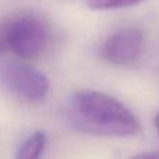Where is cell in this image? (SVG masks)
Segmentation results:
<instances>
[{"instance_id": "1", "label": "cell", "mask_w": 159, "mask_h": 159, "mask_svg": "<svg viewBox=\"0 0 159 159\" xmlns=\"http://www.w3.org/2000/svg\"><path fill=\"white\" fill-rule=\"evenodd\" d=\"M69 116L75 129L95 135L131 137L141 130L131 110L116 98L98 91H77L70 101Z\"/></svg>"}, {"instance_id": "2", "label": "cell", "mask_w": 159, "mask_h": 159, "mask_svg": "<svg viewBox=\"0 0 159 159\" xmlns=\"http://www.w3.org/2000/svg\"><path fill=\"white\" fill-rule=\"evenodd\" d=\"M49 39L46 21L35 14H21L0 25V52L7 50L21 59L42 55Z\"/></svg>"}, {"instance_id": "3", "label": "cell", "mask_w": 159, "mask_h": 159, "mask_svg": "<svg viewBox=\"0 0 159 159\" xmlns=\"http://www.w3.org/2000/svg\"><path fill=\"white\" fill-rule=\"evenodd\" d=\"M0 81L11 93L32 103L43 101L49 92L46 75L24 63H4L0 67Z\"/></svg>"}, {"instance_id": "4", "label": "cell", "mask_w": 159, "mask_h": 159, "mask_svg": "<svg viewBox=\"0 0 159 159\" xmlns=\"http://www.w3.org/2000/svg\"><path fill=\"white\" fill-rule=\"evenodd\" d=\"M145 49V36L138 28H123L103 42L101 57L113 66H129L141 57Z\"/></svg>"}, {"instance_id": "5", "label": "cell", "mask_w": 159, "mask_h": 159, "mask_svg": "<svg viewBox=\"0 0 159 159\" xmlns=\"http://www.w3.org/2000/svg\"><path fill=\"white\" fill-rule=\"evenodd\" d=\"M46 147V135L42 131H35L22 143L16 159H41Z\"/></svg>"}, {"instance_id": "6", "label": "cell", "mask_w": 159, "mask_h": 159, "mask_svg": "<svg viewBox=\"0 0 159 159\" xmlns=\"http://www.w3.org/2000/svg\"><path fill=\"white\" fill-rule=\"evenodd\" d=\"M144 0H88V6L93 10H113L138 4Z\"/></svg>"}, {"instance_id": "7", "label": "cell", "mask_w": 159, "mask_h": 159, "mask_svg": "<svg viewBox=\"0 0 159 159\" xmlns=\"http://www.w3.org/2000/svg\"><path fill=\"white\" fill-rule=\"evenodd\" d=\"M131 159H159V152H145V154H138Z\"/></svg>"}, {"instance_id": "8", "label": "cell", "mask_w": 159, "mask_h": 159, "mask_svg": "<svg viewBox=\"0 0 159 159\" xmlns=\"http://www.w3.org/2000/svg\"><path fill=\"white\" fill-rule=\"evenodd\" d=\"M154 123H155V127H157V130H158V133H159V113H158L157 116H155Z\"/></svg>"}]
</instances>
